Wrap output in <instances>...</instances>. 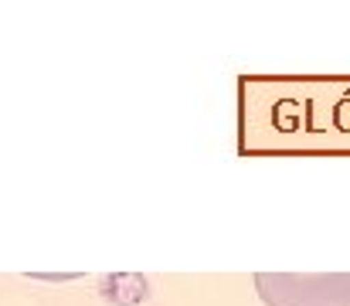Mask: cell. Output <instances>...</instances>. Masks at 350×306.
<instances>
[{
	"label": "cell",
	"mask_w": 350,
	"mask_h": 306,
	"mask_svg": "<svg viewBox=\"0 0 350 306\" xmlns=\"http://www.w3.org/2000/svg\"><path fill=\"white\" fill-rule=\"evenodd\" d=\"M255 290L265 306H350V272H258Z\"/></svg>",
	"instance_id": "6da1fadb"
}]
</instances>
